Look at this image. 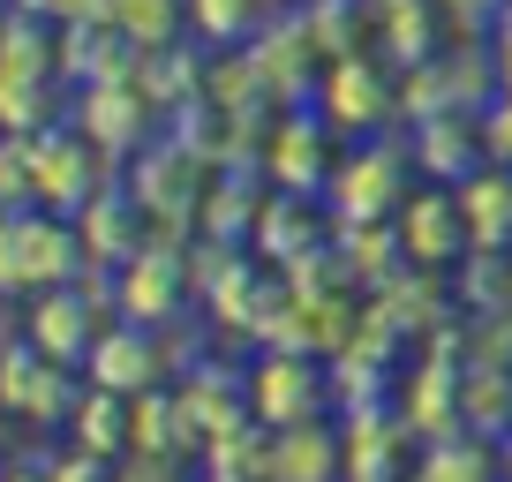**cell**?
Segmentation results:
<instances>
[{"instance_id":"obj_25","label":"cell","mask_w":512,"mask_h":482,"mask_svg":"<svg viewBox=\"0 0 512 482\" xmlns=\"http://www.w3.org/2000/svg\"><path fill=\"white\" fill-rule=\"evenodd\" d=\"M467 430H482L490 445L512 437V370H497V362L467 370Z\"/></svg>"},{"instance_id":"obj_23","label":"cell","mask_w":512,"mask_h":482,"mask_svg":"<svg viewBox=\"0 0 512 482\" xmlns=\"http://www.w3.org/2000/svg\"><path fill=\"white\" fill-rule=\"evenodd\" d=\"M113 31L128 38L136 53H166L181 46V23H189V0H113Z\"/></svg>"},{"instance_id":"obj_30","label":"cell","mask_w":512,"mask_h":482,"mask_svg":"<svg viewBox=\"0 0 512 482\" xmlns=\"http://www.w3.org/2000/svg\"><path fill=\"white\" fill-rule=\"evenodd\" d=\"M482 151H490L497 166H512V91L497 98L490 113H482Z\"/></svg>"},{"instance_id":"obj_8","label":"cell","mask_w":512,"mask_h":482,"mask_svg":"<svg viewBox=\"0 0 512 482\" xmlns=\"http://www.w3.org/2000/svg\"><path fill=\"white\" fill-rule=\"evenodd\" d=\"M400 113V83L369 61H332L324 76V129H347V136H384V121Z\"/></svg>"},{"instance_id":"obj_9","label":"cell","mask_w":512,"mask_h":482,"mask_svg":"<svg viewBox=\"0 0 512 482\" xmlns=\"http://www.w3.org/2000/svg\"><path fill=\"white\" fill-rule=\"evenodd\" d=\"M181 302H189V272H181L174 249H136V257L113 272V309H121L128 324H151V332H159L166 317H181Z\"/></svg>"},{"instance_id":"obj_2","label":"cell","mask_w":512,"mask_h":482,"mask_svg":"<svg viewBox=\"0 0 512 482\" xmlns=\"http://www.w3.org/2000/svg\"><path fill=\"white\" fill-rule=\"evenodd\" d=\"M400 196H407V151H400V144H384V136H362L354 151H339L332 181H324V204H332L339 226L384 219Z\"/></svg>"},{"instance_id":"obj_27","label":"cell","mask_w":512,"mask_h":482,"mask_svg":"<svg viewBox=\"0 0 512 482\" xmlns=\"http://www.w3.org/2000/svg\"><path fill=\"white\" fill-rule=\"evenodd\" d=\"M384 46H400V53H392L400 68L437 61V23H430V8H422V0H400V8H384Z\"/></svg>"},{"instance_id":"obj_21","label":"cell","mask_w":512,"mask_h":482,"mask_svg":"<svg viewBox=\"0 0 512 482\" xmlns=\"http://www.w3.org/2000/svg\"><path fill=\"white\" fill-rule=\"evenodd\" d=\"M189 437H204L189 422V407H181V392L166 400V392H144V400H128V452H159V460H181V445Z\"/></svg>"},{"instance_id":"obj_37","label":"cell","mask_w":512,"mask_h":482,"mask_svg":"<svg viewBox=\"0 0 512 482\" xmlns=\"http://www.w3.org/2000/svg\"><path fill=\"white\" fill-rule=\"evenodd\" d=\"M0 347H8V339H0Z\"/></svg>"},{"instance_id":"obj_32","label":"cell","mask_w":512,"mask_h":482,"mask_svg":"<svg viewBox=\"0 0 512 482\" xmlns=\"http://www.w3.org/2000/svg\"><path fill=\"white\" fill-rule=\"evenodd\" d=\"M497 475L512 482V437H497Z\"/></svg>"},{"instance_id":"obj_19","label":"cell","mask_w":512,"mask_h":482,"mask_svg":"<svg viewBox=\"0 0 512 482\" xmlns=\"http://www.w3.org/2000/svg\"><path fill=\"white\" fill-rule=\"evenodd\" d=\"M347 475H400V452H407V422H392V407H354L347 415Z\"/></svg>"},{"instance_id":"obj_33","label":"cell","mask_w":512,"mask_h":482,"mask_svg":"<svg viewBox=\"0 0 512 482\" xmlns=\"http://www.w3.org/2000/svg\"><path fill=\"white\" fill-rule=\"evenodd\" d=\"M0 482H46V467H16V475H0Z\"/></svg>"},{"instance_id":"obj_11","label":"cell","mask_w":512,"mask_h":482,"mask_svg":"<svg viewBox=\"0 0 512 482\" xmlns=\"http://www.w3.org/2000/svg\"><path fill=\"white\" fill-rule=\"evenodd\" d=\"M151 98L136 91V83H83L76 91V129L91 136L106 159H121V151H136L151 136Z\"/></svg>"},{"instance_id":"obj_16","label":"cell","mask_w":512,"mask_h":482,"mask_svg":"<svg viewBox=\"0 0 512 482\" xmlns=\"http://www.w3.org/2000/svg\"><path fill=\"white\" fill-rule=\"evenodd\" d=\"M136 219H144V204H136V196H121V189L106 181V189H98L91 204L76 211L83 257H91V264H113V272H121V264L136 257Z\"/></svg>"},{"instance_id":"obj_12","label":"cell","mask_w":512,"mask_h":482,"mask_svg":"<svg viewBox=\"0 0 512 482\" xmlns=\"http://www.w3.org/2000/svg\"><path fill=\"white\" fill-rule=\"evenodd\" d=\"M264 482H347V437H339L324 415L294 422V430H272Z\"/></svg>"},{"instance_id":"obj_31","label":"cell","mask_w":512,"mask_h":482,"mask_svg":"<svg viewBox=\"0 0 512 482\" xmlns=\"http://www.w3.org/2000/svg\"><path fill=\"white\" fill-rule=\"evenodd\" d=\"M8 8H23V16H53L61 0H8Z\"/></svg>"},{"instance_id":"obj_10","label":"cell","mask_w":512,"mask_h":482,"mask_svg":"<svg viewBox=\"0 0 512 482\" xmlns=\"http://www.w3.org/2000/svg\"><path fill=\"white\" fill-rule=\"evenodd\" d=\"M400 241H407V264H415V272H445V264H460L467 249H475V241H467V219H460V196H452V181H437V189L407 196Z\"/></svg>"},{"instance_id":"obj_18","label":"cell","mask_w":512,"mask_h":482,"mask_svg":"<svg viewBox=\"0 0 512 482\" xmlns=\"http://www.w3.org/2000/svg\"><path fill=\"white\" fill-rule=\"evenodd\" d=\"M181 407H189V422L204 437H219V430H241V407H249V385H241L234 370H211V362H196V370H181Z\"/></svg>"},{"instance_id":"obj_7","label":"cell","mask_w":512,"mask_h":482,"mask_svg":"<svg viewBox=\"0 0 512 482\" xmlns=\"http://www.w3.org/2000/svg\"><path fill=\"white\" fill-rule=\"evenodd\" d=\"M83 377H91L98 392H121V400H144V392L166 385V354L159 339H151V324H106L91 347V362H83Z\"/></svg>"},{"instance_id":"obj_13","label":"cell","mask_w":512,"mask_h":482,"mask_svg":"<svg viewBox=\"0 0 512 482\" xmlns=\"http://www.w3.org/2000/svg\"><path fill=\"white\" fill-rule=\"evenodd\" d=\"M332 166H339V151L324 144V121H279V129H272V159H264V174H272L287 196H324Z\"/></svg>"},{"instance_id":"obj_4","label":"cell","mask_w":512,"mask_h":482,"mask_svg":"<svg viewBox=\"0 0 512 482\" xmlns=\"http://www.w3.org/2000/svg\"><path fill=\"white\" fill-rule=\"evenodd\" d=\"M98 166H106V151L91 144V136L83 129H38L31 136V181H38V204L46 211H61V219H76L83 204H91L98 189H106V174H98Z\"/></svg>"},{"instance_id":"obj_6","label":"cell","mask_w":512,"mask_h":482,"mask_svg":"<svg viewBox=\"0 0 512 482\" xmlns=\"http://www.w3.org/2000/svg\"><path fill=\"white\" fill-rule=\"evenodd\" d=\"M98 332H106V294L98 287H46L31 294V347H46L53 362H68V370H83L98 347Z\"/></svg>"},{"instance_id":"obj_14","label":"cell","mask_w":512,"mask_h":482,"mask_svg":"<svg viewBox=\"0 0 512 482\" xmlns=\"http://www.w3.org/2000/svg\"><path fill=\"white\" fill-rule=\"evenodd\" d=\"M482 159H490L482 151V113H430V121H415V166L422 174L467 181Z\"/></svg>"},{"instance_id":"obj_34","label":"cell","mask_w":512,"mask_h":482,"mask_svg":"<svg viewBox=\"0 0 512 482\" xmlns=\"http://www.w3.org/2000/svg\"><path fill=\"white\" fill-rule=\"evenodd\" d=\"M497 68H505V91H512V23H505V61H497Z\"/></svg>"},{"instance_id":"obj_15","label":"cell","mask_w":512,"mask_h":482,"mask_svg":"<svg viewBox=\"0 0 512 482\" xmlns=\"http://www.w3.org/2000/svg\"><path fill=\"white\" fill-rule=\"evenodd\" d=\"M460 196V219H467V241L475 249H512V166H475L467 181H452Z\"/></svg>"},{"instance_id":"obj_26","label":"cell","mask_w":512,"mask_h":482,"mask_svg":"<svg viewBox=\"0 0 512 482\" xmlns=\"http://www.w3.org/2000/svg\"><path fill=\"white\" fill-rule=\"evenodd\" d=\"M189 31L204 46H249L264 31V0H189Z\"/></svg>"},{"instance_id":"obj_35","label":"cell","mask_w":512,"mask_h":482,"mask_svg":"<svg viewBox=\"0 0 512 482\" xmlns=\"http://www.w3.org/2000/svg\"><path fill=\"white\" fill-rule=\"evenodd\" d=\"M347 482H400V475H347Z\"/></svg>"},{"instance_id":"obj_3","label":"cell","mask_w":512,"mask_h":482,"mask_svg":"<svg viewBox=\"0 0 512 482\" xmlns=\"http://www.w3.org/2000/svg\"><path fill=\"white\" fill-rule=\"evenodd\" d=\"M324 407H332V370L302 362L294 347L264 354V362L249 370V415L264 422V430H294V422H317Z\"/></svg>"},{"instance_id":"obj_1","label":"cell","mask_w":512,"mask_h":482,"mask_svg":"<svg viewBox=\"0 0 512 482\" xmlns=\"http://www.w3.org/2000/svg\"><path fill=\"white\" fill-rule=\"evenodd\" d=\"M76 272H83L76 219H61L46 204L0 219V294H46V287H68Z\"/></svg>"},{"instance_id":"obj_5","label":"cell","mask_w":512,"mask_h":482,"mask_svg":"<svg viewBox=\"0 0 512 482\" xmlns=\"http://www.w3.org/2000/svg\"><path fill=\"white\" fill-rule=\"evenodd\" d=\"M68 362H53L31 339H8L0 347V415L16 422H68Z\"/></svg>"},{"instance_id":"obj_29","label":"cell","mask_w":512,"mask_h":482,"mask_svg":"<svg viewBox=\"0 0 512 482\" xmlns=\"http://www.w3.org/2000/svg\"><path fill=\"white\" fill-rule=\"evenodd\" d=\"M106 467H113V460H98V452L68 445V452H53V460H46V482H113Z\"/></svg>"},{"instance_id":"obj_22","label":"cell","mask_w":512,"mask_h":482,"mask_svg":"<svg viewBox=\"0 0 512 482\" xmlns=\"http://www.w3.org/2000/svg\"><path fill=\"white\" fill-rule=\"evenodd\" d=\"M68 437H76L83 452H98V460H113L121 467L128 460V400L121 392H83L76 407H68Z\"/></svg>"},{"instance_id":"obj_20","label":"cell","mask_w":512,"mask_h":482,"mask_svg":"<svg viewBox=\"0 0 512 482\" xmlns=\"http://www.w3.org/2000/svg\"><path fill=\"white\" fill-rule=\"evenodd\" d=\"M339 257H347L354 287L377 294L392 272H407V241H400V226H384V219H354V226H339Z\"/></svg>"},{"instance_id":"obj_28","label":"cell","mask_w":512,"mask_h":482,"mask_svg":"<svg viewBox=\"0 0 512 482\" xmlns=\"http://www.w3.org/2000/svg\"><path fill=\"white\" fill-rule=\"evenodd\" d=\"M38 181H31V136H0V219L8 211H31Z\"/></svg>"},{"instance_id":"obj_17","label":"cell","mask_w":512,"mask_h":482,"mask_svg":"<svg viewBox=\"0 0 512 482\" xmlns=\"http://www.w3.org/2000/svg\"><path fill=\"white\" fill-rule=\"evenodd\" d=\"M415 482H505V475H497V445L482 430H445V437H422Z\"/></svg>"},{"instance_id":"obj_36","label":"cell","mask_w":512,"mask_h":482,"mask_svg":"<svg viewBox=\"0 0 512 482\" xmlns=\"http://www.w3.org/2000/svg\"><path fill=\"white\" fill-rule=\"evenodd\" d=\"M369 8H400V0H369Z\"/></svg>"},{"instance_id":"obj_24","label":"cell","mask_w":512,"mask_h":482,"mask_svg":"<svg viewBox=\"0 0 512 482\" xmlns=\"http://www.w3.org/2000/svg\"><path fill=\"white\" fill-rule=\"evenodd\" d=\"M460 302L482 317H512V249H467Z\"/></svg>"}]
</instances>
